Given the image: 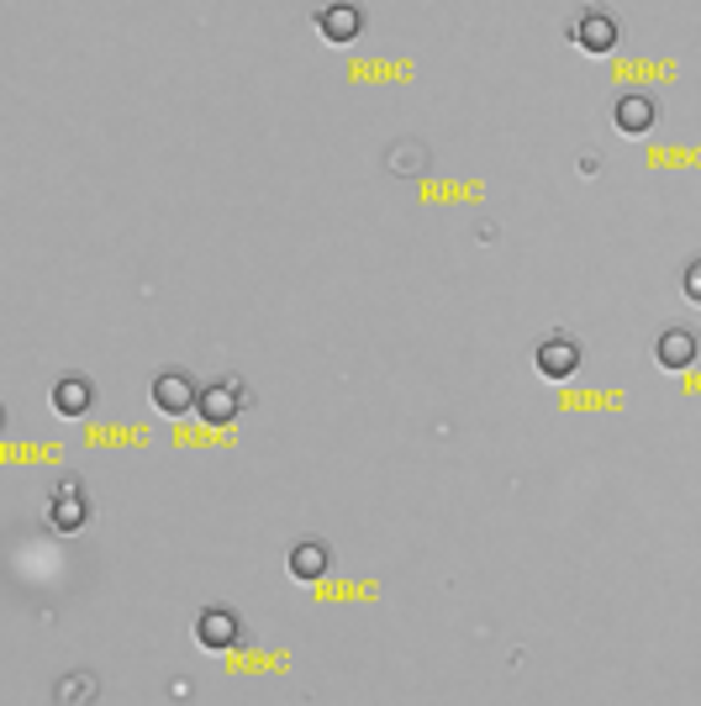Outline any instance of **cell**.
I'll list each match as a JSON object with an SVG mask.
<instances>
[{"label": "cell", "instance_id": "7a4b0ae2", "mask_svg": "<svg viewBox=\"0 0 701 706\" xmlns=\"http://www.w3.org/2000/svg\"><path fill=\"white\" fill-rule=\"evenodd\" d=\"M154 406H159L164 417H185L190 406H200V385L185 369H159L154 375Z\"/></svg>", "mask_w": 701, "mask_h": 706}, {"label": "cell", "instance_id": "4fadbf2b", "mask_svg": "<svg viewBox=\"0 0 701 706\" xmlns=\"http://www.w3.org/2000/svg\"><path fill=\"white\" fill-rule=\"evenodd\" d=\"M681 290H685V301L701 306V259H691V263L681 269Z\"/></svg>", "mask_w": 701, "mask_h": 706}, {"label": "cell", "instance_id": "5b68a950", "mask_svg": "<svg viewBox=\"0 0 701 706\" xmlns=\"http://www.w3.org/2000/svg\"><path fill=\"white\" fill-rule=\"evenodd\" d=\"M243 406H248V396H243V380H217V385H206L200 390V417L211 427H227V422H238L243 417Z\"/></svg>", "mask_w": 701, "mask_h": 706}, {"label": "cell", "instance_id": "ba28073f", "mask_svg": "<svg viewBox=\"0 0 701 706\" xmlns=\"http://www.w3.org/2000/svg\"><path fill=\"white\" fill-rule=\"evenodd\" d=\"M697 332L691 327H664L660 344H654V359H660V369H685V364H697Z\"/></svg>", "mask_w": 701, "mask_h": 706}, {"label": "cell", "instance_id": "6da1fadb", "mask_svg": "<svg viewBox=\"0 0 701 706\" xmlns=\"http://www.w3.org/2000/svg\"><path fill=\"white\" fill-rule=\"evenodd\" d=\"M48 523H53V533H80V527L90 523V501H85L80 480L53 485V496H48Z\"/></svg>", "mask_w": 701, "mask_h": 706}, {"label": "cell", "instance_id": "277c9868", "mask_svg": "<svg viewBox=\"0 0 701 706\" xmlns=\"http://www.w3.org/2000/svg\"><path fill=\"white\" fill-rule=\"evenodd\" d=\"M238 638H243V623H238L233 606H206V611L196 617V644L200 648L221 654V648H238Z\"/></svg>", "mask_w": 701, "mask_h": 706}, {"label": "cell", "instance_id": "30bf717a", "mask_svg": "<svg viewBox=\"0 0 701 706\" xmlns=\"http://www.w3.org/2000/svg\"><path fill=\"white\" fill-rule=\"evenodd\" d=\"M96 406V385L85 380V375H63L59 385H53V411L59 417H85Z\"/></svg>", "mask_w": 701, "mask_h": 706}, {"label": "cell", "instance_id": "7c38bea8", "mask_svg": "<svg viewBox=\"0 0 701 706\" xmlns=\"http://www.w3.org/2000/svg\"><path fill=\"white\" fill-rule=\"evenodd\" d=\"M385 169H391V175H422V169H427V148H422V142H396V148L385 153Z\"/></svg>", "mask_w": 701, "mask_h": 706}, {"label": "cell", "instance_id": "52a82bcc", "mask_svg": "<svg viewBox=\"0 0 701 706\" xmlns=\"http://www.w3.org/2000/svg\"><path fill=\"white\" fill-rule=\"evenodd\" d=\"M539 375L543 380H570L575 369H581V344L575 338H564V332H549L539 344Z\"/></svg>", "mask_w": 701, "mask_h": 706}, {"label": "cell", "instance_id": "8fae6325", "mask_svg": "<svg viewBox=\"0 0 701 706\" xmlns=\"http://www.w3.org/2000/svg\"><path fill=\"white\" fill-rule=\"evenodd\" d=\"M612 121H618V132L639 138V132L654 127V101H649V96H622L618 111H612Z\"/></svg>", "mask_w": 701, "mask_h": 706}, {"label": "cell", "instance_id": "3957f363", "mask_svg": "<svg viewBox=\"0 0 701 706\" xmlns=\"http://www.w3.org/2000/svg\"><path fill=\"white\" fill-rule=\"evenodd\" d=\"M570 38H575V48H585V53H612V48H618V17L601 11V6H585L581 17H575V27H570Z\"/></svg>", "mask_w": 701, "mask_h": 706}, {"label": "cell", "instance_id": "8992f818", "mask_svg": "<svg viewBox=\"0 0 701 706\" xmlns=\"http://www.w3.org/2000/svg\"><path fill=\"white\" fill-rule=\"evenodd\" d=\"M317 32L333 42V48H348V42H359V32H364V11L354 0H333V6L317 11Z\"/></svg>", "mask_w": 701, "mask_h": 706}, {"label": "cell", "instance_id": "9c48e42d", "mask_svg": "<svg viewBox=\"0 0 701 706\" xmlns=\"http://www.w3.org/2000/svg\"><path fill=\"white\" fill-rule=\"evenodd\" d=\"M327 565H333V548L322 544V538H300V544H290V575L296 580H322L327 575Z\"/></svg>", "mask_w": 701, "mask_h": 706}]
</instances>
